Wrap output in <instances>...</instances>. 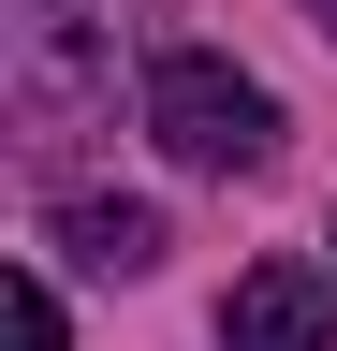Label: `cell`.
Returning <instances> with one entry per match:
<instances>
[{
	"label": "cell",
	"mask_w": 337,
	"mask_h": 351,
	"mask_svg": "<svg viewBox=\"0 0 337 351\" xmlns=\"http://www.w3.org/2000/svg\"><path fill=\"white\" fill-rule=\"evenodd\" d=\"M147 132L191 176H249V161L279 147V103L220 59V44H161V59H147Z\"/></svg>",
	"instance_id": "cell-1"
},
{
	"label": "cell",
	"mask_w": 337,
	"mask_h": 351,
	"mask_svg": "<svg viewBox=\"0 0 337 351\" xmlns=\"http://www.w3.org/2000/svg\"><path fill=\"white\" fill-rule=\"evenodd\" d=\"M220 337L235 351H323V278L308 263H249L235 307H220Z\"/></svg>",
	"instance_id": "cell-2"
},
{
	"label": "cell",
	"mask_w": 337,
	"mask_h": 351,
	"mask_svg": "<svg viewBox=\"0 0 337 351\" xmlns=\"http://www.w3.org/2000/svg\"><path fill=\"white\" fill-rule=\"evenodd\" d=\"M59 249L103 263V278H147V263H161V219L147 205H59Z\"/></svg>",
	"instance_id": "cell-3"
},
{
	"label": "cell",
	"mask_w": 337,
	"mask_h": 351,
	"mask_svg": "<svg viewBox=\"0 0 337 351\" xmlns=\"http://www.w3.org/2000/svg\"><path fill=\"white\" fill-rule=\"evenodd\" d=\"M15 351H59V293L45 278H15Z\"/></svg>",
	"instance_id": "cell-4"
}]
</instances>
